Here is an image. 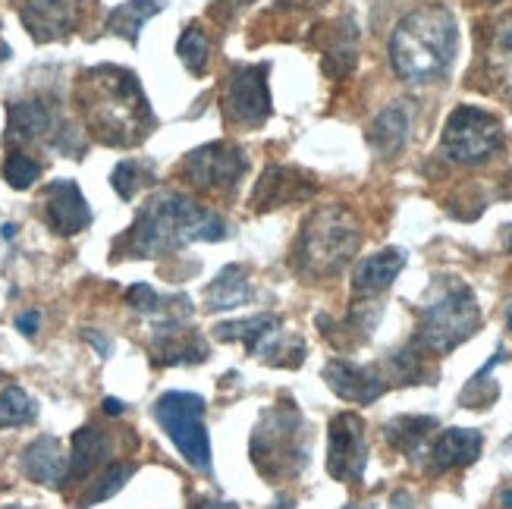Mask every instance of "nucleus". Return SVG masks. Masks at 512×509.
Masks as SVG:
<instances>
[{
	"label": "nucleus",
	"mask_w": 512,
	"mask_h": 509,
	"mask_svg": "<svg viewBox=\"0 0 512 509\" xmlns=\"http://www.w3.org/2000/svg\"><path fill=\"white\" fill-rule=\"evenodd\" d=\"M227 239L224 217L180 192H158L142 205L132 227L114 242V258H161L189 242Z\"/></svg>",
	"instance_id": "obj_1"
},
{
	"label": "nucleus",
	"mask_w": 512,
	"mask_h": 509,
	"mask_svg": "<svg viewBox=\"0 0 512 509\" xmlns=\"http://www.w3.org/2000/svg\"><path fill=\"white\" fill-rule=\"evenodd\" d=\"M79 107L88 129L104 145H136L148 136L151 107L136 73L123 66H95L79 82Z\"/></svg>",
	"instance_id": "obj_2"
},
{
	"label": "nucleus",
	"mask_w": 512,
	"mask_h": 509,
	"mask_svg": "<svg viewBox=\"0 0 512 509\" xmlns=\"http://www.w3.org/2000/svg\"><path fill=\"white\" fill-rule=\"evenodd\" d=\"M459 29L456 16L443 4L412 10L390 38V63L399 79L412 85L437 82L456 60Z\"/></svg>",
	"instance_id": "obj_3"
},
{
	"label": "nucleus",
	"mask_w": 512,
	"mask_h": 509,
	"mask_svg": "<svg viewBox=\"0 0 512 509\" xmlns=\"http://www.w3.org/2000/svg\"><path fill=\"white\" fill-rule=\"evenodd\" d=\"M481 324V308L475 293L456 277H440L428 293L425 305L418 308V334L415 349L428 356H447L456 346L469 340Z\"/></svg>",
	"instance_id": "obj_4"
},
{
	"label": "nucleus",
	"mask_w": 512,
	"mask_h": 509,
	"mask_svg": "<svg viewBox=\"0 0 512 509\" xmlns=\"http://www.w3.org/2000/svg\"><path fill=\"white\" fill-rule=\"evenodd\" d=\"M362 246V230L343 205L315 211L302 227L296 242V271L305 277H333L340 274L352 255Z\"/></svg>",
	"instance_id": "obj_5"
},
{
	"label": "nucleus",
	"mask_w": 512,
	"mask_h": 509,
	"mask_svg": "<svg viewBox=\"0 0 512 509\" xmlns=\"http://www.w3.org/2000/svg\"><path fill=\"white\" fill-rule=\"evenodd\" d=\"M252 462L271 481L299 475L305 469L308 437L296 403H286L264 415V422L252 434Z\"/></svg>",
	"instance_id": "obj_6"
},
{
	"label": "nucleus",
	"mask_w": 512,
	"mask_h": 509,
	"mask_svg": "<svg viewBox=\"0 0 512 509\" xmlns=\"http://www.w3.org/2000/svg\"><path fill=\"white\" fill-rule=\"evenodd\" d=\"M154 418L173 440V447L198 472H211V437L205 431V400L198 393L170 390L154 403Z\"/></svg>",
	"instance_id": "obj_7"
},
{
	"label": "nucleus",
	"mask_w": 512,
	"mask_h": 509,
	"mask_svg": "<svg viewBox=\"0 0 512 509\" xmlns=\"http://www.w3.org/2000/svg\"><path fill=\"white\" fill-rule=\"evenodd\" d=\"M503 123L491 114L472 104L456 107L447 117L440 136V151L447 154L453 164L478 167L484 161H491L494 154L503 148Z\"/></svg>",
	"instance_id": "obj_8"
},
{
	"label": "nucleus",
	"mask_w": 512,
	"mask_h": 509,
	"mask_svg": "<svg viewBox=\"0 0 512 509\" xmlns=\"http://www.w3.org/2000/svg\"><path fill=\"white\" fill-rule=\"evenodd\" d=\"M246 167H249L246 151L236 145H227V142H211V145L195 148L183 161L186 180L195 189L217 192V195H230L239 186Z\"/></svg>",
	"instance_id": "obj_9"
},
{
	"label": "nucleus",
	"mask_w": 512,
	"mask_h": 509,
	"mask_svg": "<svg viewBox=\"0 0 512 509\" xmlns=\"http://www.w3.org/2000/svg\"><path fill=\"white\" fill-rule=\"evenodd\" d=\"M267 63L252 66H233L224 85V114L236 126H261L271 117V88H267Z\"/></svg>",
	"instance_id": "obj_10"
},
{
	"label": "nucleus",
	"mask_w": 512,
	"mask_h": 509,
	"mask_svg": "<svg viewBox=\"0 0 512 509\" xmlns=\"http://www.w3.org/2000/svg\"><path fill=\"white\" fill-rule=\"evenodd\" d=\"M330 444H327V472L355 484L362 481L368 466V444H365V422L355 412H343L330 422Z\"/></svg>",
	"instance_id": "obj_11"
},
{
	"label": "nucleus",
	"mask_w": 512,
	"mask_h": 509,
	"mask_svg": "<svg viewBox=\"0 0 512 509\" xmlns=\"http://www.w3.org/2000/svg\"><path fill=\"white\" fill-rule=\"evenodd\" d=\"M217 340H227V343H242L252 356L261 359H271L277 365V356H286L293 352V346H283V321L277 315H255L246 321H230V324H217L214 327ZM293 356L305 359V352H293Z\"/></svg>",
	"instance_id": "obj_12"
},
{
	"label": "nucleus",
	"mask_w": 512,
	"mask_h": 509,
	"mask_svg": "<svg viewBox=\"0 0 512 509\" xmlns=\"http://www.w3.org/2000/svg\"><path fill=\"white\" fill-rule=\"evenodd\" d=\"M44 224L60 236H76L92 224V208H88L82 189L73 180H54L41 192Z\"/></svg>",
	"instance_id": "obj_13"
},
{
	"label": "nucleus",
	"mask_w": 512,
	"mask_h": 509,
	"mask_svg": "<svg viewBox=\"0 0 512 509\" xmlns=\"http://www.w3.org/2000/svg\"><path fill=\"white\" fill-rule=\"evenodd\" d=\"M154 365H198L208 359V343L186 318H167L151 334Z\"/></svg>",
	"instance_id": "obj_14"
},
{
	"label": "nucleus",
	"mask_w": 512,
	"mask_h": 509,
	"mask_svg": "<svg viewBox=\"0 0 512 509\" xmlns=\"http://www.w3.org/2000/svg\"><path fill=\"white\" fill-rule=\"evenodd\" d=\"M324 381L327 387L340 396L346 403H359V406H368L374 403L377 396H384L387 390V381L384 374L377 371L374 365H355V362H346V359H333L324 365Z\"/></svg>",
	"instance_id": "obj_15"
},
{
	"label": "nucleus",
	"mask_w": 512,
	"mask_h": 509,
	"mask_svg": "<svg viewBox=\"0 0 512 509\" xmlns=\"http://www.w3.org/2000/svg\"><path fill=\"white\" fill-rule=\"evenodd\" d=\"M22 26L41 44L60 41L76 29V4L73 0H26L19 7Z\"/></svg>",
	"instance_id": "obj_16"
},
{
	"label": "nucleus",
	"mask_w": 512,
	"mask_h": 509,
	"mask_svg": "<svg viewBox=\"0 0 512 509\" xmlns=\"http://www.w3.org/2000/svg\"><path fill=\"white\" fill-rule=\"evenodd\" d=\"M66 466H70V456L63 453V444L54 434L35 437L19 456L22 475L44 484V488H63V484H66Z\"/></svg>",
	"instance_id": "obj_17"
},
{
	"label": "nucleus",
	"mask_w": 512,
	"mask_h": 509,
	"mask_svg": "<svg viewBox=\"0 0 512 509\" xmlns=\"http://www.w3.org/2000/svg\"><path fill=\"white\" fill-rule=\"evenodd\" d=\"M318 192L315 183H308L299 170H289V167H267L261 173V180L252 192V205L258 211L267 208H283V205H293V202H305Z\"/></svg>",
	"instance_id": "obj_18"
},
{
	"label": "nucleus",
	"mask_w": 512,
	"mask_h": 509,
	"mask_svg": "<svg viewBox=\"0 0 512 509\" xmlns=\"http://www.w3.org/2000/svg\"><path fill=\"white\" fill-rule=\"evenodd\" d=\"M484 437L481 431L472 428H447L440 431V437L428 450V469L431 472H453V469H465L481 456Z\"/></svg>",
	"instance_id": "obj_19"
},
{
	"label": "nucleus",
	"mask_w": 512,
	"mask_h": 509,
	"mask_svg": "<svg viewBox=\"0 0 512 509\" xmlns=\"http://www.w3.org/2000/svg\"><path fill=\"white\" fill-rule=\"evenodd\" d=\"M406 268V252L403 249H384L377 255H368L355 264L352 271V293L355 296H377L399 277Z\"/></svg>",
	"instance_id": "obj_20"
},
{
	"label": "nucleus",
	"mask_w": 512,
	"mask_h": 509,
	"mask_svg": "<svg viewBox=\"0 0 512 509\" xmlns=\"http://www.w3.org/2000/svg\"><path fill=\"white\" fill-rule=\"evenodd\" d=\"M54 129V114L51 107L32 98V101H13L7 107V139L10 142H38L44 136H51Z\"/></svg>",
	"instance_id": "obj_21"
},
{
	"label": "nucleus",
	"mask_w": 512,
	"mask_h": 509,
	"mask_svg": "<svg viewBox=\"0 0 512 509\" xmlns=\"http://www.w3.org/2000/svg\"><path fill=\"white\" fill-rule=\"evenodd\" d=\"M110 453V440L101 428L85 425L73 434V450H70V466H66V481H85L95 475Z\"/></svg>",
	"instance_id": "obj_22"
},
{
	"label": "nucleus",
	"mask_w": 512,
	"mask_h": 509,
	"mask_svg": "<svg viewBox=\"0 0 512 509\" xmlns=\"http://www.w3.org/2000/svg\"><path fill=\"white\" fill-rule=\"evenodd\" d=\"M406 139H409V114L403 104H390L387 110H381L368 129V145L381 154V158H393V154L406 145Z\"/></svg>",
	"instance_id": "obj_23"
},
{
	"label": "nucleus",
	"mask_w": 512,
	"mask_h": 509,
	"mask_svg": "<svg viewBox=\"0 0 512 509\" xmlns=\"http://www.w3.org/2000/svg\"><path fill=\"white\" fill-rule=\"evenodd\" d=\"M208 308L211 312H230V308L242 305L252 299V283H249V274L246 268H239V264H227L224 271L214 277V283L208 286Z\"/></svg>",
	"instance_id": "obj_24"
},
{
	"label": "nucleus",
	"mask_w": 512,
	"mask_h": 509,
	"mask_svg": "<svg viewBox=\"0 0 512 509\" xmlns=\"http://www.w3.org/2000/svg\"><path fill=\"white\" fill-rule=\"evenodd\" d=\"M161 10H164L161 0H126V4H120L117 10H110L107 32H114V35L126 38L129 44H136L142 26L151 16H158Z\"/></svg>",
	"instance_id": "obj_25"
},
{
	"label": "nucleus",
	"mask_w": 512,
	"mask_h": 509,
	"mask_svg": "<svg viewBox=\"0 0 512 509\" xmlns=\"http://www.w3.org/2000/svg\"><path fill=\"white\" fill-rule=\"evenodd\" d=\"M434 428H437V418H431V415H399L384 431H387V440L399 453L418 456Z\"/></svg>",
	"instance_id": "obj_26"
},
{
	"label": "nucleus",
	"mask_w": 512,
	"mask_h": 509,
	"mask_svg": "<svg viewBox=\"0 0 512 509\" xmlns=\"http://www.w3.org/2000/svg\"><path fill=\"white\" fill-rule=\"evenodd\" d=\"M484 57H487V73H491V79L500 82L503 92H512V13L503 16L494 26Z\"/></svg>",
	"instance_id": "obj_27"
},
{
	"label": "nucleus",
	"mask_w": 512,
	"mask_h": 509,
	"mask_svg": "<svg viewBox=\"0 0 512 509\" xmlns=\"http://www.w3.org/2000/svg\"><path fill=\"white\" fill-rule=\"evenodd\" d=\"M132 475H136V466H132V462H114V466H107L98 481L88 484V491L79 497V506L76 509H88V506H95V503L110 500L117 491H123V484Z\"/></svg>",
	"instance_id": "obj_28"
},
{
	"label": "nucleus",
	"mask_w": 512,
	"mask_h": 509,
	"mask_svg": "<svg viewBox=\"0 0 512 509\" xmlns=\"http://www.w3.org/2000/svg\"><path fill=\"white\" fill-rule=\"evenodd\" d=\"M38 418V403L32 396L10 384L0 390V428H16V425H29Z\"/></svg>",
	"instance_id": "obj_29"
},
{
	"label": "nucleus",
	"mask_w": 512,
	"mask_h": 509,
	"mask_svg": "<svg viewBox=\"0 0 512 509\" xmlns=\"http://www.w3.org/2000/svg\"><path fill=\"white\" fill-rule=\"evenodd\" d=\"M506 359V349H497V356L487 362L475 378L465 384V390H462V396H459V403L465 406V409H487L491 406L497 396H500V387L494 384V381H487V374L494 371V365H500Z\"/></svg>",
	"instance_id": "obj_30"
},
{
	"label": "nucleus",
	"mask_w": 512,
	"mask_h": 509,
	"mask_svg": "<svg viewBox=\"0 0 512 509\" xmlns=\"http://www.w3.org/2000/svg\"><path fill=\"white\" fill-rule=\"evenodd\" d=\"M176 54H180L183 66L192 73V76H205L208 70V54H211V44H208V35L192 26L183 32L180 44H176Z\"/></svg>",
	"instance_id": "obj_31"
},
{
	"label": "nucleus",
	"mask_w": 512,
	"mask_h": 509,
	"mask_svg": "<svg viewBox=\"0 0 512 509\" xmlns=\"http://www.w3.org/2000/svg\"><path fill=\"white\" fill-rule=\"evenodd\" d=\"M151 170L154 167L148 161H120L114 173H110V183H114L117 195L129 202V198H136V192L145 183H151Z\"/></svg>",
	"instance_id": "obj_32"
},
{
	"label": "nucleus",
	"mask_w": 512,
	"mask_h": 509,
	"mask_svg": "<svg viewBox=\"0 0 512 509\" xmlns=\"http://www.w3.org/2000/svg\"><path fill=\"white\" fill-rule=\"evenodd\" d=\"M41 176V164L32 161L29 154H22V151H13L10 158L4 161V180L13 186V189H32L35 180Z\"/></svg>",
	"instance_id": "obj_33"
},
{
	"label": "nucleus",
	"mask_w": 512,
	"mask_h": 509,
	"mask_svg": "<svg viewBox=\"0 0 512 509\" xmlns=\"http://www.w3.org/2000/svg\"><path fill=\"white\" fill-rule=\"evenodd\" d=\"M126 302L136 308V312H145V315H158L164 312V299L154 293V286L148 283H136V286H129V293H126Z\"/></svg>",
	"instance_id": "obj_34"
},
{
	"label": "nucleus",
	"mask_w": 512,
	"mask_h": 509,
	"mask_svg": "<svg viewBox=\"0 0 512 509\" xmlns=\"http://www.w3.org/2000/svg\"><path fill=\"white\" fill-rule=\"evenodd\" d=\"M189 509H239L236 503L230 500H217V497H208V494H198L189 500Z\"/></svg>",
	"instance_id": "obj_35"
},
{
	"label": "nucleus",
	"mask_w": 512,
	"mask_h": 509,
	"mask_svg": "<svg viewBox=\"0 0 512 509\" xmlns=\"http://www.w3.org/2000/svg\"><path fill=\"white\" fill-rule=\"evenodd\" d=\"M38 321H41V315L38 312H22L19 318H16V327L22 330L26 337H35V330H38Z\"/></svg>",
	"instance_id": "obj_36"
},
{
	"label": "nucleus",
	"mask_w": 512,
	"mask_h": 509,
	"mask_svg": "<svg viewBox=\"0 0 512 509\" xmlns=\"http://www.w3.org/2000/svg\"><path fill=\"white\" fill-rule=\"evenodd\" d=\"M82 337H85L88 343H95V346H98V352H101V356H110V340H107V337H101L98 330H85Z\"/></svg>",
	"instance_id": "obj_37"
},
{
	"label": "nucleus",
	"mask_w": 512,
	"mask_h": 509,
	"mask_svg": "<svg viewBox=\"0 0 512 509\" xmlns=\"http://www.w3.org/2000/svg\"><path fill=\"white\" fill-rule=\"evenodd\" d=\"M390 509H415V506H412V494H406V491L393 494V503H390Z\"/></svg>",
	"instance_id": "obj_38"
},
{
	"label": "nucleus",
	"mask_w": 512,
	"mask_h": 509,
	"mask_svg": "<svg viewBox=\"0 0 512 509\" xmlns=\"http://www.w3.org/2000/svg\"><path fill=\"white\" fill-rule=\"evenodd\" d=\"M123 409H126V406H123L120 400H114V396H107V400H104V412H107V415H123Z\"/></svg>",
	"instance_id": "obj_39"
},
{
	"label": "nucleus",
	"mask_w": 512,
	"mask_h": 509,
	"mask_svg": "<svg viewBox=\"0 0 512 509\" xmlns=\"http://www.w3.org/2000/svg\"><path fill=\"white\" fill-rule=\"evenodd\" d=\"M503 249L512 255V227H506V230H503Z\"/></svg>",
	"instance_id": "obj_40"
},
{
	"label": "nucleus",
	"mask_w": 512,
	"mask_h": 509,
	"mask_svg": "<svg viewBox=\"0 0 512 509\" xmlns=\"http://www.w3.org/2000/svg\"><path fill=\"white\" fill-rule=\"evenodd\" d=\"M506 327H509V334H512V302H509V308H506Z\"/></svg>",
	"instance_id": "obj_41"
},
{
	"label": "nucleus",
	"mask_w": 512,
	"mask_h": 509,
	"mask_svg": "<svg viewBox=\"0 0 512 509\" xmlns=\"http://www.w3.org/2000/svg\"><path fill=\"white\" fill-rule=\"evenodd\" d=\"M4 509H26V506H4Z\"/></svg>",
	"instance_id": "obj_42"
},
{
	"label": "nucleus",
	"mask_w": 512,
	"mask_h": 509,
	"mask_svg": "<svg viewBox=\"0 0 512 509\" xmlns=\"http://www.w3.org/2000/svg\"><path fill=\"white\" fill-rule=\"evenodd\" d=\"M484 4H497V0H484Z\"/></svg>",
	"instance_id": "obj_43"
},
{
	"label": "nucleus",
	"mask_w": 512,
	"mask_h": 509,
	"mask_svg": "<svg viewBox=\"0 0 512 509\" xmlns=\"http://www.w3.org/2000/svg\"><path fill=\"white\" fill-rule=\"evenodd\" d=\"M368 509H371V506H368Z\"/></svg>",
	"instance_id": "obj_44"
}]
</instances>
